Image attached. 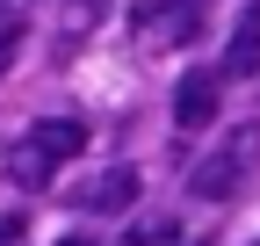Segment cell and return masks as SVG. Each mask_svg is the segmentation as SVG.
<instances>
[{
    "label": "cell",
    "mask_w": 260,
    "mask_h": 246,
    "mask_svg": "<svg viewBox=\"0 0 260 246\" xmlns=\"http://www.w3.org/2000/svg\"><path fill=\"white\" fill-rule=\"evenodd\" d=\"M203 8H210V0H152V8H138V37L181 51V44L203 37Z\"/></svg>",
    "instance_id": "7a4b0ae2"
},
{
    "label": "cell",
    "mask_w": 260,
    "mask_h": 246,
    "mask_svg": "<svg viewBox=\"0 0 260 246\" xmlns=\"http://www.w3.org/2000/svg\"><path fill=\"white\" fill-rule=\"evenodd\" d=\"M58 246H94V239H58Z\"/></svg>",
    "instance_id": "8fae6325"
},
{
    "label": "cell",
    "mask_w": 260,
    "mask_h": 246,
    "mask_svg": "<svg viewBox=\"0 0 260 246\" xmlns=\"http://www.w3.org/2000/svg\"><path fill=\"white\" fill-rule=\"evenodd\" d=\"M217 102H224V73H188L174 87V123L181 131H203V123H217Z\"/></svg>",
    "instance_id": "277c9868"
},
{
    "label": "cell",
    "mask_w": 260,
    "mask_h": 246,
    "mask_svg": "<svg viewBox=\"0 0 260 246\" xmlns=\"http://www.w3.org/2000/svg\"><path fill=\"white\" fill-rule=\"evenodd\" d=\"M15 51H22V15H15V8H0V73L15 66Z\"/></svg>",
    "instance_id": "9c48e42d"
},
{
    "label": "cell",
    "mask_w": 260,
    "mask_h": 246,
    "mask_svg": "<svg viewBox=\"0 0 260 246\" xmlns=\"http://www.w3.org/2000/svg\"><path fill=\"white\" fill-rule=\"evenodd\" d=\"M138 203V167H102L94 181H80L73 210H94V218H116V210Z\"/></svg>",
    "instance_id": "3957f363"
},
{
    "label": "cell",
    "mask_w": 260,
    "mask_h": 246,
    "mask_svg": "<svg viewBox=\"0 0 260 246\" xmlns=\"http://www.w3.org/2000/svg\"><path fill=\"white\" fill-rule=\"evenodd\" d=\"M8 174H15V189H51V174H58V160L37 145V138H22L15 152H8Z\"/></svg>",
    "instance_id": "52a82bcc"
},
{
    "label": "cell",
    "mask_w": 260,
    "mask_h": 246,
    "mask_svg": "<svg viewBox=\"0 0 260 246\" xmlns=\"http://www.w3.org/2000/svg\"><path fill=\"white\" fill-rule=\"evenodd\" d=\"M29 138H37L51 160L65 167L73 152H87V123H80V116H37V123H29Z\"/></svg>",
    "instance_id": "8992f818"
},
{
    "label": "cell",
    "mask_w": 260,
    "mask_h": 246,
    "mask_svg": "<svg viewBox=\"0 0 260 246\" xmlns=\"http://www.w3.org/2000/svg\"><path fill=\"white\" fill-rule=\"evenodd\" d=\"M174 239H181L174 218H138V225L123 232V246H174Z\"/></svg>",
    "instance_id": "ba28073f"
},
{
    "label": "cell",
    "mask_w": 260,
    "mask_h": 246,
    "mask_svg": "<svg viewBox=\"0 0 260 246\" xmlns=\"http://www.w3.org/2000/svg\"><path fill=\"white\" fill-rule=\"evenodd\" d=\"M22 232H29V225H22V210H15V218H0V246H22Z\"/></svg>",
    "instance_id": "30bf717a"
},
{
    "label": "cell",
    "mask_w": 260,
    "mask_h": 246,
    "mask_svg": "<svg viewBox=\"0 0 260 246\" xmlns=\"http://www.w3.org/2000/svg\"><path fill=\"white\" fill-rule=\"evenodd\" d=\"M224 80H246V73H260V0L239 15V29H232V44H224V66H217Z\"/></svg>",
    "instance_id": "5b68a950"
},
{
    "label": "cell",
    "mask_w": 260,
    "mask_h": 246,
    "mask_svg": "<svg viewBox=\"0 0 260 246\" xmlns=\"http://www.w3.org/2000/svg\"><path fill=\"white\" fill-rule=\"evenodd\" d=\"M253 174H260V116H253V123H232V138L188 167V196H203V203H232Z\"/></svg>",
    "instance_id": "6da1fadb"
}]
</instances>
